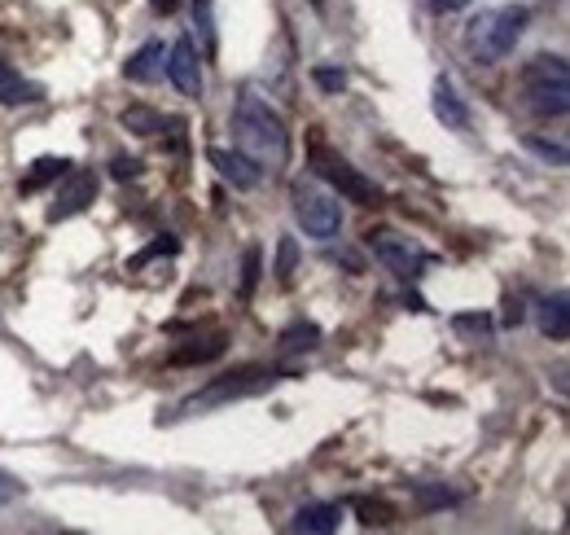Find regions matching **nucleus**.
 Segmentation results:
<instances>
[{"label": "nucleus", "mask_w": 570, "mask_h": 535, "mask_svg": "<svg viewBox=\"0 0 570 535\" xmlns=\"http://www.w3.org/2000/svg\"><path fill=\"white\" fill-rule=\"evenodd\" d=\"M233 133H237L242 149H246L259 167H264V163L282 167L285 158H289V133H285L282 115H277L264 97H255V93H242V97H237Z\"/></svg>", "instance_id": "1"}, {"label": "nucleus", "mask_w": 570, "mask_h": 535, "mask_svg": "<svg viewBox=\"0 0 570 535\" xmlns=\"http://www.w3.org/2000/svg\"><path fill=\"white\" fill-rule=\"evenodd\" d=\"M527 22H531V9H527V4H497V9H483V13L465 27V45H470L474 62H483V67L504 62V58L518 49Z\"/></svg>", "instance_id": "2"}, {"label": "nucleus", "mask_w": 570, "mask_h": 535, "mask_svg": "<svg viewBox=\"0 0 570 535\" xmlns=\"http://www.w3.org/2000/svg\"><path fill=\"white\" fill-rule=\"evenodd\" d=\"M522 97L527 110L540 119H562L570 110V67L558 54H540L522 67Z\"/></svg>", "instance_id": "3"}, {"label": "nucleus", "mask_w": 570, "mask_h": 535, "mask_svg": "<svg viewBox=\"0 0 570 535\" xmlns=\"http://www.w3.org/2000/svg\"><path fill=\"white\" fill-rule=\"evenodd\" d=\"M289 202H294V220L307 237L316 242H334L338 228H343V206L334 194H325L321 185H294L289 189Z\"/></svg>", "instance_id": "4"}, {"label": "nucleus", "mask_w": 570, "mask_h": 535, "mask_svg": "<svg viewBox=\"0 0 570 535\" xmlns=\"http://www.w3.org/2000/svg\"><path fill=\"white\" fill-rule=\"evenodd\" d=\"M316 172L338 189V198L360 202V206H382V189H377L368 176H360L347 158H338V154H330V149H321V145H316Z\"/></svg>", "instance_id": "5"}, {"label": "nucleus", "mask_w": 570, "mask_h": 535, "mask_svg": "<svg viewBox=\"0 0 570 535\" xmlns=\"http://www.w3.org/2000/svg\"><path fill=\"white\" fill-rule=\"evenodd\" d=\"M273 382H277V373H273V369H242V373H233V378H219V382H212L207 391H198L194 400L185 403V412H198V408H215V403L259 396V391H268Z\"/></svg>", "instance_id": "6"}, {"label": "nucleus", "mask_w": 570, "mask_h": 535, "mask_svg": "<svg viewBox=\"0 0 570 535\" xmlns=\"http://www.w3.org/2000/svg\"><path fill=\"white\" fill-rule=\"evenodd\" d=\"M368 251L382 260V264L391 268L395 276H404V281H413V276H422V268L430 264V255L417 246V242H409V237H400V233H368Z\"/></svg>", "instance_id": "7"}, {"label": "nucleus", "mask_w": 570, "mask_h": 535, "mask_svg": "<svg viewBox=\"0 0 570 535\" xmlns=\"http://www.w3.org/2000/svg\"><path fill=\"white\" fill-rule=\"evenodd\" d=\"M97 172H67L62 176V185L53 189V202H49V220L58 224V220H71L79 211H88L92 202H97Z\"/></svg>", "instance_id": "8"}, {"label": "nucleus", "mask_w": 570, "mask_h": 535, "mask_svg": "<svg viewBox=\"0 0 570 535\" xmlns=\"http://www.w3.org/2000/svg\"><path fill=\"white\" fill-rule=\"evenodd\" d=\"M167 79L176 84V93L180 97H203V70H198V49H194V40H176L171 49H167Z\"/></svg>", "instance_id": "9"}, {"label": "nucleus", "mask_w": 570, "mask_h": 535, "mask_svg": "<svg viewBox=\"0 0 570 535\" xmlns=\"http://www.w3.org/2000/svg\"><path fill=\"white\" fill-rule=\"evenodd\" d=\"M207 163H212L233 189H255V185L264 181V167H259L246 149H219V145H215V149H207Z\"/></svg>", "instance_id": "10"}, {"label": "nucleus", "mask_w": 570, "mask_h": 535, "mask_svg": "<svg viewBox=\"0 0 570 535\" xmlns=\"http://www.w3.org/2000/svg\"><path fill=\"white\" fill-rule=\"evenodd\" d=\"M434 115L448 124V128H456V133H465L470 128V110H465V101L456 97V88H452V79H434Z\"/></svg>", "instance_id": "11"}, {"label": "nucleus", "mask_w": 570, "mask_h": 535, "mask_svg": "<svg viewBox=\"0 0 570 535\" xmlns=\"http://www.w3.org/2000/svg\"><path fill=\"white\" fill-rule=\"evenodd\" d=\"M163 62H167V54H163V40H149L141 45L128 62H124V75L132 79V84H154L158 75H163Z\"/></svg>", "instance_id": "12"}, {"label": "nucleus", "mask_w": 570, "mask_h": 535, "mask_svg": "<svg viewBox=\"0 0 570 535\" xmlns=\"http://www.w3.org/2000/svg\"><path fill=\"white\" fill-rule=\"evenodd\" d=\"M40 97H45L40 84L22 79L18 70L0 58V106H27V101H40Z\"/></svg>", "instance_id": "13"}, {"label": "nucleus", "mask_w": 570, "mask_h": 535, "mask_svg": "<svg viewBox=\"0 0 570 535\" xmlns=\"http://www.w3.org/2000/svg\"><path fill=\"white\" fill-rule=\"evenodd\" d=\"M338 523H343V509L338 505H303L294 514V532H307V535L338 532Z\"/></svg>", "instance_id": "14"}, {"label": "nucleus", "mask_w": 570, "mask_h": 535, "mask_svg": "<svg viewBox=\"0 0 570 535\" xmlns=\"http://www.w3.org/2000/svg\"><path fill=\"white\" fill-rule=\"evenodd\" d=\"M67 172H71V158H36L18 189H22V194H36V189H45L49 181H62Z\"/></svg>", "instance_id": "15"}, {"label": "nucleus", "mask_w": 570, "mask_h": 535, "mask_svg": "<svg viewBox=\"0 0 570 535\" xmlns=\"http://www.w3.org/2000/svg\"><path fill=\"white\" fill-rule=\"evenodd\" d=\"M540 325H544V334L553 338V342H562V338L570 334L567 294H553V299H544V303H540Z\"/></svg>", "instance_id": "16"}, {"label": "nucleus", "mask_w": 570, "mask_h": 535, "mask_svg": "<svg viewBox=\"0 0 570 535\" xmlns=\"http://www.w3.org/2000/svg\"><path fill=\"white\" fill-rule=\"evenodd\" d=\"M163 115H154V110H145V106H132V110H124V128L137 136H158L163 133Z\"/></svg>", "instance_id": "17"}, {"label": "nucleus", "mask_w": 570, "mask_h": 535, "mask_svg": "<svg viewBox=\"0 0 570 535\" xmlns=\"http://www.w3.org/2000/svg\"><path fill=\"white\" fill-rule=\"evenodd\" d=\"M321 342V330L316 325H289L282 334V351H312Z\"/></svg>", "instance_id": "18"}, {"label": "nucleus", "mask_w": 570, "mask_h": 535, "mask_svg": "<svg viewBox=\"0 0 570 535\" xmlns=\"http://www.w3.org/2000/svg\"><path fill=\"white\" fill-rule=\"evenodd\" d=\"M259 272H264V255H259V246H250V251H246V260H242V299H250V294H255Z\"/></svg>", "instance_id": "19"}, {"label": "nucleus", "mask_w": 570, "mask_h": 535, "mask_svg": "<svg viewBox=\"0 0 570 535\" xmlns=\"http://www.w3.org/2000/svg\"><path fill=\"white\" fill-rule=\"evenodd\" d=\"M194 18H198V31H203V49L215 54V13L212 0H194Z\"/></svg>", "instance_id": "20"}, {"label": "nucleus", "mask_w": 570, "mask_h": 535, "mask_svg": "<svg viewBox=\"0 0 570 535\" xmlns=\"http://www.w3.org/2000/svg\"><path fill=\"white\" fill-rule=\"evenodd\" d=\"M294 264H298V246H294V237H282V246H277V281L282 285H289Z\"/></svg>", "instance_id": "21"}, {"label": "nucleus", "mask_w": 570, "mask_h": 535, "mask_svg": "<svg viewBox=\"0 0 570 535\" xmlns=\"http://www.w3.org/2000/svg\"><path fill=\"white\" fill-rule=\"evenodd\" d=\"M316 84H321L325 93H343V88H347V75H343V70L316 67Z\"/></svg>", "instance_id": "22"}, {"label": "nucleus", "mask_w": 570, "mask_h": 535, "mask_svg": "<svg viewBox=\"0 0 570 535\" xmlns=\"http://www.w3.org/2000/svg\"><path fill=\"white\" fill-rule=\"evenodd\" d=\"M110 176H115V181H137V176H141V163H137V158H124V154H119V158L110 163Z\"/></svg>", "instance_id": "23"}, {"label": "nucleus", "mask_w": 570, "mask_h": 535, "mask_svg": "<svg viewBox=\"0 0 570 535\" xmlns=\"http://www.w3.org/2000/svg\"><path fill=\"white\" fill-rule=\"evenodd\" d=\"M18 496H22V483L0 469V505H9V500H18Z\"/></svg>", "instance_id": "24"}, {"label": "nucleus", "mask_w": 570, "mask_h": 535, "mask_svg": "<svg viewBox=\"0 0 570 535\" xmlns=\"http://www.w3.org/2000/svg\"><path fill=\"white\" fill-rule=\"evenodd\" d=\"M527 145H531L535 154H544V158H553V163H567V149H562V145H549V140H535V136H531Z\"/></svg>", "instance_id": "25"}, {"label": "nucleus", "mask_w": 570, "mask_h": 535, "mask_svg": "<svg viewBox=\"0 0 570 535\" xmlns=\"http://www.w3.org/2000/svg\"><path fill=\"white\" fill-rule=\"evenodd\" d=\"M154 255H176V242H154V246H149V251H141V255H137V260H132V268L149 264V260H154Z\"/></svg>", "instance_id": "26"}, {"label": "nucleus", "mask_w": 570, "mask_h": 535, "mask_svg": "<svg viewBox=\"0 0 570 535\" xmlns=\"http://www.w3.org/2000/svg\"><path fill=\"white\" fill-rule=\"evenodd\" d=\"M456 330H474V334L483 338L488 334V317H456Z\"/></svg>", "instance_id": "27"}, {"label": "nucleus", "mask_w": 570, "mask_h": 535, "mask_svg": "<svg viewBox=\"0 0 570 535\" xmlns=\"http://www.w3.org/2000/svg\"><path fill=\"white\" fill-rule=\"evenodd\" d=\"M430 4H434V9H439V13H452V9H465V4H470V0H430Z\"/></svg>", "instance_id": "28"}, {"label": "nucleus", "mask_w": 570, "mask_h": 535, "mask_svg": "<svg viewBox=\"0 0 570 535\" xmlns=\"http://www.w3.org/2000/svg\"><path fill=\"white\" fill-rule=\"evenodd\" d=\"M149 4H154L158 13H176V4H180V0H149Z\"/></svg>", "instance_id": "29"}]
</instances>
